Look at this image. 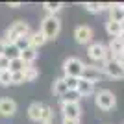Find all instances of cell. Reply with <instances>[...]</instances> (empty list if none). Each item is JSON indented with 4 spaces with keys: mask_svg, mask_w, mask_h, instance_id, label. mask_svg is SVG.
<instances>
[{
    "mask_svg": "<svg viewBox=\"0 0 124 124\" xmlns=\"http://www.w3.org/2000/svg\"><path fill=\"white\" fill-rule=\"evenodd\" d=\"M41 31L43 35L48 39H56L59 35V31H61V21H59V17L57 15H45L41 21Z\"/></svg>",
    "mask_w": 124,
    "mask_h": 124,
    "instance_id": "6da1fadb",
    "label": "cell"
},
{
    "mask_svg": "<svg viewBox=\"0 0 124 124\" xmlns=\"http://www.w3.org/2000/svg\"><path fill=\"white\" fill-rule=\"evenodd\" d=\"M22 35H30V24L24 22V21H15L6 30V43L15 45V41Z\"/></svg>",
    "mask_w": 124,
    "mask_h": 124,
    "instance_id": "7a4b0ae2",
    "label": "cell"
},
{
    "mask_svg": "<svg viewBox=\"0 0 124 124\" xmlns=\"http://www.w3.org/2000/svg\"><path fill=\"white\" fill-rule=\"evenodd\" d=\"M87 56L96 63H106L109 59H113V56L109 54L108 46L104 45V43H91L87 48Z\"/></svg>",
    "mask_w": 124,
    "mask_h": 124,
    "instance_id": "3957f363",
    "label": "cell"
},
{
    "mask_svg": "<svg viewBox=\"0 0 124 124\" xmlns=\"http://www.w3.org/2000/svg\"><path fill=\"white\" fill-rule=\"evenodd\" d=\"M94 102H96V108L98 109H102V111H111V109H115V106H117V96L113 94V91L102 89V91L96 93Z\"/></svg>",
    "mask_w": 124,
    "mask_h": 124,
    "instance_id": "277c9868",
    "label": "cell"
},
{
    "mask_svg": "<svg viewBox=\"0 0 124 124\" xmlns=\"http://www.w3.org/2000/svg\"><path fill=\"white\" fill-rule=\"evenodd\" d=\"M83 67H85V63L80 57H69V59H65V63H63L65 78H82Z\"/></svg>",
    "mask_w": 124,
    "mask_h": 124,
    "instance_id": "5b68a950",
    "label": "cell"
},
{
    "mask_svg": "<svg viewBox=\"0 0 124 124\" xmlns=\"http://www.w3.org/2000/svg\"><path fill=\"white\" fill-rule=\"evenodd\" d=\"M104 74L108 78H111V80H122L124 78V69L119 65V61L117 59H109V61L104 63V67H102Z\"/></svg>",
    "mask_w": 124,
    "mask_h": 124,
    "instance_id": "8992f818",
    "label": "cell"
},
{
    "mask_svg": "<svg viewBox=\"0 0 124 124\" xmlns=\"http://www.w3.org/2000/svg\"><path fill=\"white\" fill-rule=\"evenodd\" d=\"M74 39L80 45H91L93 43V28L91 26H76L74 30Z\"/></svg>",
    "mask_w": 124,
    "mask_h": 124,
    "instance_id": "52a82bcc",
    "label": "cell"
},
{
    "mask_svg": "<svg viewBox=\"0 0 124 124\" xmlns=\"http://www.w3.org/2000/svg\"><path fill=\"white\" fill-rule=\"evenodd\" d=\"M102 76H104L102 67H96V65H85V67H83L82 80H87V82L94 83V82H100Z\"/></svg>",
    "mask_w": 124,
    "mask_h": 124,
    "instance_id": "ba28073f",
    "label": "cell"
},
{
    "mask_svg": "<svg viewBox=\"0 0 124 124\" xmlns=\"http://www.w3.org/2000/svg\"><path fill=\"white\" fill-rule=\"evenodd\" d=\"M61 111H63V117H65V119L80 120V117H82V108H80V102L61 104Z\"/></svg>",
    "mask_w": 124,
    "mask_h": 124,
    "instance_id": "9c48e42d",
    "label": "cell"
},
{
    "mask_svg": "<svg viewBox=\"0 0 124 124\" xmlns=\"http://www.w3.org/2000/svg\"><path fill=\"white\" fill-rule=\"evenodd\" d=\"M17 111V102L13 98H0V115L2 117H13Z\"/></svg>",
    "mask_w": 124,
    "mask_h": 124,
    "instance_id": "30bf717a",
    "label": "cell"
},
{
    "mask_svg": "<svg viewBox=\"0 0 124 124\" xmlns=\"http://www.w3.org/2000/svg\"><path fill=\"white\" fill-rule=\"evenodd\" d=\"M43 109H45V104H41V102H31L30 106H28V117H30V120L41 124Z\"/></svg>",
    "mask_w": 124,
    "mask_h": 124,
    "instance_id": "8fae6325",
    "label": "cell"
},
{
    "mask_svg": "<svg viewBox=\"0 0 124 124\" xmlns=\"http://www.w3.org/2000/svg\"><path fill=\"white\" fill-rule=\"evenodd\" d=\"M76 93H78L80 98H82V96H83V98H85V96H91V94L94 93V83H91V82H87V80H82V78H80Z\"/></svg>",
    "mask_w": 124,
    "mask_h": 124,
    "instance_id": "7c38bea8",
    "label": "cell"
},
{
    "mask_svg": "<svg viewBox=\"0 0 124 124\" xmlns=\"http://www.w3.org/2000/svg\"><path fill=\"white\" fill-rule=\"evenodd\" d=\"M108 50H109V54L113 56V59H117L119 56H122V54H124V46L120 45V41L117 39V37L109 41V45H108Z\"/></svg>",
    "mask_w": 124,
    "mask_h": 124,
    "instance_id": "4fadbf2b",
    "label": "cell"
},
{
    "mask_svg": "<svg viewBox=\"0 0 124 124\" xmlns=\"http://www.w3.org/2000/svg\"><path fill=\"white\" fill-rule=\"evenodd\" d=\"M46 43V37L43 35V31L41 30H37V31H33V33H30V45H31V48H41L43 45Z\"/></svg>",
    "mask_w": 124,
    "mask_h": 124,
    "instance_id": "5bb4252c",
    "label": "cell"
},
{
    "mask_svg": "<svg viewBox=\"0 0 124 124\" xmlns=\"http://www.w3.org/2000/svg\"><path fill=\"white\" fill-rule=\"evenodd\" d=\"M109 21L113 22H122V8H120V4H109Z\"/></svg>",
    "mask_w": 124,
    "mask_h": 124,
    "instance_id": "9a60e30c",
    "label": "cell"
},
{
    "mask_svg": "<svg viewBox=\"0 0 124 124\" xmlns=\"http://www.w3.org/2000/svg\"><path fill=\"white\" fill-rule=\"evenodd\" d=\"M4 56L9 59V61H13V59H19L21 57V50L15 46V45H9V43H6V48H4Z\"/></svg>",
    "mask_w": 124,
    "mask_h": 124,
    "instance_id": "2e32d148",
    "label": "cell"
},
{
    "mask_svg": "<svg viewBox=\"0 0 124 124\" xmlns=\"http://www.w3.org/2000/svg\"><path fill=\"white\" fill-rule=\"evenodd\" d=\"M106 31H108L109 35H111V39H115V37H119L120 33H122V30H120V22H113V21H108V22H106Z\"/></svg>",
    "mask_w": 124,
    "mask_h": 124,
    "instance_id": "e0dca14e",
    "label": "cell"
},
{
    "mask_svg": "<svg viewBox=\"0 0 124 124\" xmlns=\"http://www.w3.org/2000/svg\"><path fill=\"white\" fill-rule=\"evenodd\" d=\"M67 93H69V89H67V83H65V78H57L54 82V94H57L61 98L63 94H67Z\"/></svg>",
    "mask_w": 124,
    "mask_h": 124,
    "instance_id": "ac0fdd59",
    "label": "cell"
},
{
    "mask_svg": "<svg viewBox=\"0 0 124 124\" xmlns=\"http://www.w3.org/2000/svg\"><path fill=\"white\" fill-rule=\"evenodd\" d=\"M21 59L26 63V65H31V63L37 59V50L35 48H28V50L21 52Z\"/></svg>",
    "mask_w": 124,
    "mask_h": 124,
    "instance_id": "d6986e66",
    "label": "cell"
},
{
    "mask_svg": "<svg viewBox=\"0 0 124 124\" xmlns=\"http://www.w3.org/2000/svg\"><path fill=\"white\" fill-rule=\"evenodd\" d=\"M83 8H85L89 13H100L104 8H109V4H102V2H85Z\"/></svg>",
    "mask_w": 124,
    "mask_h": 124,
    "instance_id": "ffe728a7",
    "label": "cell"
},
{
    "mask_svg": "<svg viewBox=\"0 0 124 124\" xmlns=\"http://www.w3.org/2000/svg\"><path fill=\"white\" fill-rule=\"evenodd\" d=\"M37 78H39V70H37L35 67L28 65V67L24 69V82H35Z\"/></svg>",
    "mask_w": 124,
    "mask_h": 124,
    "instance_id": "44dd1931",
    "label": "cell"
},
{
    "mask_svg": "<svg viewBox=\"0 0 124 124\" xmlns=\"http://www.w3.org/2000/svg\"><path fill=\"white\" fill-rule=\"evenodd\" d=\"M43 8L46 9V15H56L57 11L63 8V4H61V2H45Z\"/></svg>",
    "mask_w": 124,
    "mask_h": 124,
    "instance_id": "7402d4cb",
    "label": "cell"
},
{
    "mask_svg": "<svg viewBox=\"0 0 124 124\" xmlns=\"http://www.w3.org/2000/svg\"><path fill=\"white\" fill-rule=\"evenodd\" d=\"M15 46L19 48L21 52H24V50H28V48H31V45H30V35H22V37H19L15 41Z\"/></svg>",
    "mask_w": 124,
    "mask_h": 124,
    "instance_id": "603a6c76",
    "label": "cell"
},
{
    "mask_svg": "<svg viewBox=\"0 0 124 124\" xmlns=\"http://www.w3.org/2000/svg\"><path fill=\"white\" fill-rule=\"evenodd\" d=\"M26 67H28V65L22 61L21 57H19V59H13V61H9V72H21V70H24Z\"/></svg>",
    "mask_w": 124,
    "mask_h": 124,
    "instance_id": "cb8c5ba5",
    "label": "cell"
},
{
    "mask_svg": "<svg viewBox=\"0 0 124 124\" xmlns=\"http://www.w3.org/2000/svg\"><path fill=\"white\" fill-rule=\"evenodd\" d=\"M52 120H54V109H52L50 106H45L43 115H41V124L43 122H52Z\"/></svg>",
    "mask_w": 124,
    "mask_h": 124,
    "instance_id": "d4e9b609",
    "label": "cell"
},
{
    "mask_svg": "<svg viewBox=\"0 0 124 124\" xmlns=\"http://www.w3.org/2000/svg\"><path fill=\"white\" fill-rule=\"evenodd\" d=\"M59 100H61V104H72V102H80V96H78V93L69 91V93H67V94H63Z\"/></svg>",
    "mask_w": 124,
    "mask_h": 124,
    "instance_id": "484cf974",
    "label": "cell"
},
{
    "mask_svg": "<svg viewBox=\"0 0 124 124\" xmlns=\"http://www.w3.org/2000/svg\"><path fill=\"white\" fill-rule=\"evenodd\" d=\"M0 85L2 87L11 85V72L9 70H0Z\"/></svg>",
    "mask_w": 124,
    "mask_h": 124,
    "instance_id": "4316f807",
    "label": "cell"
},
{
    "mask_svg": "<svg viewBox=\"0 0 124 124\" xmlns=\"http://www.w3.org/2000/svg\"><path fill=\"white\" fill-rule=\"evenodd\" d=\"M63 78H65V76H63ZM78 82H80V78H65L67 89H69V91H72V93H76V89H78Z\"/></svg>",
    "mask_w": 124,
    "mask_h": 124,
    "instance_id": "83f0119b",
    "label": "cell"
},
{
    "mask_svg": "<svg viewBox=\"0 0 124 124\" xmlns=\"http://www.w3.org/2000/svg\"><path fill=\"white\" fill-rule=\"evenodd\" d=\"M19 83H24V70L11 72V85H19Z\"/></svg>",
    "mask_w": 124,
    "mask_h": 124,
    "instance_id": "f1b7e54d",
    "label": "cell"
},
{
    "mask_svg": "<svg viewBox=\"0 0 124 124\" xmlns=\"http://www.w3.org/2000/svg\"><path fill=\"white\" fill-rule=\"evenodd\" d=\"M0 70H9V59L6 56L0 57Z\"/></svg>",
    "mask_w": 124,
    "mask_h": 124,
    "instance_id": "f546056e",
    "label": "cell"
},
{
    "mask_svg": "<svg viewBox=\"0 0 124 124\" xmlns=\"http://www.w3.org/2000/svg\"><path fill=\"white\" fill-rule=\"evenodd\" d=\"M61 124H80V120H74V119H65V117H63Z\"/></svg>",
    "mask_w": 124,
    "mask_h": 124,
    "instance_id": "4dcf8cb0",
    "label": "cell"
},
{
    "mask_svg": "<svg viewBox=\"0 0 124 124\" xmlns=\"http://www.w3.org/2000/svg\"><path fill=\"white\" fill-rule=\"evenodd\" d=\"M4 48H6V41H4V39H0V57L4 56Z\"/></svg>",
    "mask_w": 124,
    "mask_h": 124,
    "instance_id": "1f68e13d",
    "label": "cell"
},
{
    "mask_svg": "<svg viewBox=\"0 0 124 124\" xmlns=\"http://www.w3.org/2000/svg\"><path fill=\"white\" fill-rule=\"evenodd\" d=\"M117 61H119V65L124 69V54H122V56H119V57H117Z\"/></svg>",
    "mask_w": 124,
    "mask_h": 124,
    "instance_id": "d6a6232c",
    "label": "cell"
},
{
    "mask_svg": "<svg viewBox=\"0 0 124 124\" xmlns=\"http://www.w3.org/2000/svg\"><path fill=\"white\" fill-rule=\"evenodd\" d=\"M9 8H22V2H11Z\"/></svg>",
    "mask_w": 124,
    "mask_h": 124,
    "instance_id": "836d02e7",
    "label": "cell"
},
{
    "mask_svg": "<svg viewBox=\"0 0 124 124\" xmlns=\"http://www.w3.org/2000/svg\"><path fill=\"white\" fill-rule=\"evenodd\" d=\"M117 39H119V41H120V45H122V46H124V33H120V35L117 37Z\"/></svg>",
    "mask_w": 124,
    "mask_h": 124,
    "instance_id": "e575fe53",
    "label": "cell"
},
{
    "mask_svg": "<svg viewBox=\"0 0 124 124\" xmlns=\"http://www.w3.org/2000/svg\"><path fill=\"white\" fill-rule=\"evenodd\" d=\"M120 30H122V33H124V21L120 22Z\"/></svg>",
    "mask_w": 124,
    "mask_h": 124,
    "instance_id": "d590c367",
    "label": "cell"
},
{
    "mask_svg": "<svg viewBox=\"0 0 124 124\" xmlns=\"http://www.w3.org/2000/svg\"><path fill=\"white\" fill-rule=\"evenodd\" d=\"M120 8H122V19H124V4H120Z\"/></svg>",
    "mask_w": 124,
    "mask_h": 124,
    "instance_id": "8d00e7d4",
    "label": "cell"
},
{
    "mask_svg": "<svg viewBox=\"0 0 124 124\" xmlns=\"http://www.w3.org/2000/svg\"><path fill=\"white\" fill-rule=\"evenodd\" d=\"M43 124H52V122H43Z\"/></svg>",
    "mask_w": 124,
    "mask_h": 124,
    "instance_id": "74e56055",
    "label": "cell"
}]
</instances>
